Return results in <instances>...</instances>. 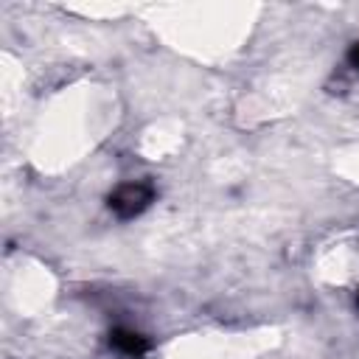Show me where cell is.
Instances as JSON below:
<instances>
[{"instance_id": "obj_1", "label": "cell", "mask_w": 359, "mask_h": 359, "mask_svg": "<svg viewBox=\"0 0 359 359\" xmlns=\"http://www.w3.org/2000/svg\"><path fill=\"white\" fill-rule=\"evenodd\" d=\"M151 199H154V185L149 180H135V182H121L107 196V205L118 219H135L151 205Z\"/></svg>"}, {"instance_id": "obj_3", "label": "cell", "mask_w": 359, "mask_h": 359, "mask_svg": "<svg viewBox=\"0 0 359 359\" xmlns=\"http://www.w3.org/2000/svg\"><path fill=\"white\" fill-rule=\"evenodd\" d=\"M348 65L359 70V42H353V45H351V50H348Z\"/></svg>"}, {"instance_id": "obj_2", "label": "cell", "mask_w": 359, "mask_h": 359, "mask_svg": "<svg viewBox=\"0 0 359 359\" xmlns=\"http://www.w3.org/2000/svg\"><path fill=\"white\" fill-rule=\"evenodd\" d=\"M109 345H112L118 353L132 356V359L143 356V353L151 348L149 337H143L140 331H132V328H112V331H109Z\"/></svg>"}]
</instances>
